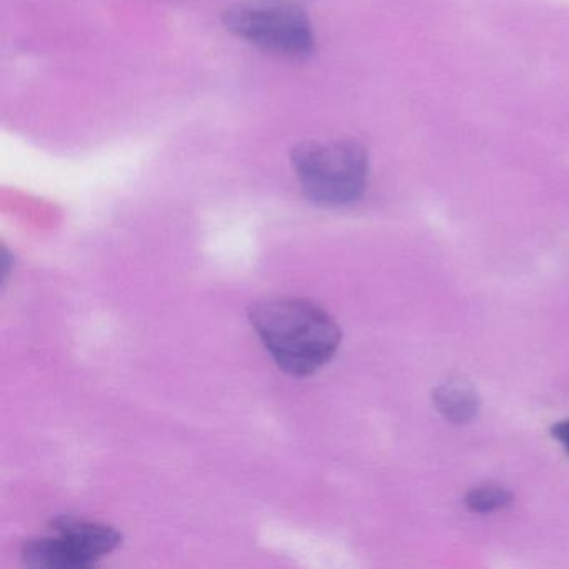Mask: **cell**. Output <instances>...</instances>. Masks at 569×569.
Instances as JSON below:
<instances>
[{
    "label": "cell",
    "mask_w": 569,
    "mask_h": 569,
    "mask_svg": "<svg viewBox=\"0 0 569 569\" xmlns=\"http://www.w3.org/2000/svg\"><path fill=\"white\" fill-rule=\"evenodd\" d=\"M249 319L276 365L296 378L325 368L341 345L338 322L306 299H264L251 306Z\"/></svg>",
    "instance_id": "1"
},
{
    "label": "cell",
    "mask_w": 569,
    "mask_h": 569,
    "mask_svg": "<svg viewBox=\"0 0 569 569\" xmlns=\"http://www.w3.org/2000/svg\"><path fill=\"white\" fill-rule=\"evenodd\" d=\"M291 161L302 191L316 204L341 208L365 194L369 158L358 141L302 142L292 151Z\"/></svg>",
    "instance_id": "2"
},
{
    "label": "cell",
    "mask_w": 569,
    "mask_h": 569,
    "mask_svg": "<svg viewBox=\"0 0 569 569\" xmlns=\"http://www.w3.org/2000/svg\"><path fill=\"white\" fill-rule=\"evenodd\" d=\"M226 29L249 44L281 56H308L315 48L311 22L289 0H241L222 16Z\"/></svg>",
    "instance_id": "3"
},
{
    "label": "cell",
    "mask_w": 569,
    "mask_h": 569,
    "mask_svg": "<svg viewBox=\"0 0 569 569\" xmlns=\"http://www.w3.org/2000/svg\"><path fill=\"white\" fill-rule=\"evenodd\" d=\"M56 536L31 539L22 548V562L29 568L88 569L111 555L122 541L112 526L82 519L61 518L52 521Z\"/></svg>",
    "instance_id": "4"
},
{
    "label": "cell",
    "mask_w": 569,
    "mask_h": 569,
    "mask_svg": "<svg viewBox=\"0 0 569 569\" xmlns=\"http://www.w3.org/2000/svg\"><path fill=\"white\" fill-rule=\"evenodd\" d=\"M432 401L439 415L452 425L472 421L481 406L475 386L461 378L441 382L432 392Z\"/></svg>",
    "instance_id": "5"
},
{
    "label": "cell",
    "mask_w": 569,
    "mask_h": 569,
    "mask_svg": "<svg viewBox=\"0 0 569 569\" xmlns=\"http://www.w3.org/2000/svg\"><path fill=\"white\" fill-rule=\"evenodd\" d=\"M512 495L505 486L496 482H485V485L475 486L466 495V506L472 512L478 515H488V512L499 511L511 505Z\"/></svg>",
    "instance_id": "6"
},
{
    "label": "cell",
    "mask_w": 569,
    "mask_h": 569,
    "mask_svg": "<svg viewBox=\"0 0 569 569\" xmlns=\"http://www.w3.org/2000/svg\"><path fill=\"white\" fill-rule=\"evenodd\" d=\"M551 432L552 438H555L569 455V419H565V421H559L558 425L552 426Z\"/></svg>",
    "instance_id": "7"
}]
</instances>
